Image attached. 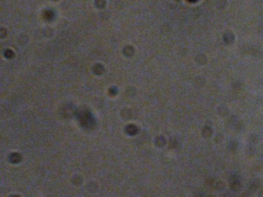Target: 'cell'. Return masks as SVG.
Instances as JSON below:
<instances>
[{
  "label": "cell",
  "instance_id": "cell-1",
  "mask_svg": "<svg viewBox=\"0 0 263 197\" xmlns=\"http://www.w3.org/2000/svg\"><path fill=\"white\" fill-rule=\"evenodd\" d=\"M187 1H189V2H196V1H198V0H187Z\"/></svg>",
  "mask_w": 263,
  "mask_h": 197
}]
</instances>
